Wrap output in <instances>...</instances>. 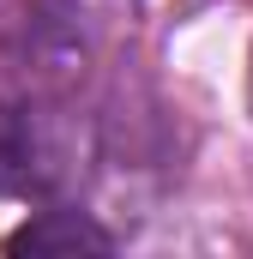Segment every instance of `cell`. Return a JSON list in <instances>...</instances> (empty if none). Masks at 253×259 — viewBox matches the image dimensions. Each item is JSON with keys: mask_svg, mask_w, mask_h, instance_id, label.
Returning a JSON list of instances; mask_svg holds the SVG:
<instances>
[{"mask_svg": "<svg viewBox=\"0 0 253 259\" xmlns=\"http://www.w3.org/2000/svg\"><path fill=\"white\" fill-rule=\"evenodd\" d=\"M61 181L55 145L30 103H0V193L6 199H43Z\"/></svg>", "mask_w": 253, "mask_h": 259, "instance_id": "1", "label": "cell"}, {"mask_svg": "<svg viewBox=\"0 0 253 259\" xmlns=\"http://www.w3.org/2000/svg\"><path fill=\"white\" fill-rule=\"evenodd\" d=\"M115 235L97 229L85 211H43L6 235V253H109Z\"/></svg>", "mask_w": 253, "mask_h": 259, "instance_id": "2", "label": "cell"}, {"mask_svg": "<svg viewBox=\"0 0 253 259\" xmlns=\"http://www.w3.org/2000/svg\"><path fill=\"white\" fill-rule=\"evenodd\" d=\"M247 91H253V72H247Z\"/></svg>", "mask_w": 253, "mask_h": 259, "instance_id": "3", "label": "cell"}]
</instances>
